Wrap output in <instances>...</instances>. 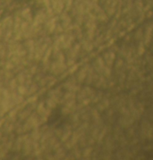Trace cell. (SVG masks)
I'll return each mask as SVG.
<instances>
[{"instance_id": "obj_1", "label": "cell", "mask_w": 153, "mask_h": 160, "mask_svg": "<svg viewBox=\"0 0 153 160\" xmlns=\"http://www.w3.org/2000/svg\"><path fill=\"white\" fill-rule=\"evenodd\" d=\"M69 121V116L64 115L62 112V108L60 106H57L52 110L50 115L47 118V125L51 128L52 127L55 129H60L64 127Z\"/></svg>"}]
</instances>
